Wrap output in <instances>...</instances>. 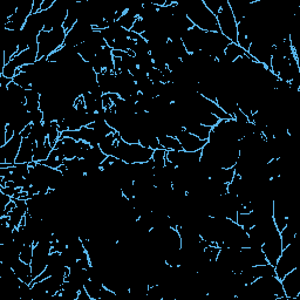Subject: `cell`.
<instances>
[{
    "mask_svg": "<svg viewBox=\"0 0 300 300\" xmlns=\"http://www.w3.org/2000/svg\"><path fill=\"white\" fill-rule=\"evenodd\" d=\"M177 4L184 11L193 26L204 32H220L217 17L207 9L203 0H177Z\"/></svg>",
    "mask_w": 300,
    "mask_h": 300,
    "instance_id": "cell-1",
    "label": "cell"
},
{
    "mask_svg": "<svg viewBox=\"0 0 300 300\" xmlns=\"http://www.w3.org/2000/svg\"><path fill=\"white\" fill-rule=\"evenodd\" d=\"M153 153V149L141 146L140 143H127L119 137L113 156L120 158L128 164H135L146 163L150 161Z\"/></svg>",
    "mask_w": 300,
    "mask_h": 300,
    "instance_id": "cell-2",
    "label": "cell"
},
{
    "mask_svg": "<svg viewBox=\"0 0 300 300\" xmlns=\"http://www.w3.org/2000/svg\"><path fill=\"white\" fill-rule=\"evenodd\" d=\"M66 33L63 27H56L52 31H42L38 37V60L48 58L65 45Z\"/></svg>",
    "mask_w": 300,
    "mask_h": 300,
    "instance_id": "cell-3",
    "label": "cell"
},
{
    "mask_svg": "<svg viewBox=\"0 0 300 300\" xmlns=\"http://www.w3.org/2000/svg\"><path fill=\"white\" fill-rule=\"evenodd\" d=\"M299 243L297 238H295L293 243L284 248L280 257L277 260L276 265H274V271H276V277L278 279L281 280L287 273L299 267Z\"/></svg>",
    "mask_w": 300,
    "mask_h": 300,
    "instance_id": "cell-4",
    "label": "cell"
},
{
    "mask_svg": "<svg viewBox=\"0 0 300 300\" xmlns=\"http://www.w3.org/2000/svg\"><path fill=\"white\" fill-rule=\"evenodd\" d=\"M74 2L70 0H55L54 5L47 11H44L45 28L44 31H52L56 27H62L65 24L68 9Z\"/></svg>",
    "mask_w": 300,
    "mask_h": 300,
    "instance_id": "cell-5",
    "label": "cell"
},
{
    "mask_svg": "<svg viewBox=\"0 0 300 300\" xmlns=\"http://www.w3.org/2000/svg\"><path fill=\"white\" fill-rule=\"evenodd\" d=\"M38 46H34V47H30L26 49V51L18 53L9 63L3 66L2 75L9 77V79H13L21 67L33 65V63L38 61Z\"/></svg>",
    "mask_w": 300,
    "mask_h": 300,
    "instance_id": "cell-6",
    "label": "cell"
},
{
    "mask_svg": "<svg viewBox=\"0 0 300 300\" xmlns=\"http://www.w3.org/2000/svg\"><path fill=\"white\" fill-rule=\"evenodd\" d=\"M217 21L221 33L225 35L231 42L237 41L238 23L235 19L234 13H232L230 6H229L228 0H224L223 2L220 13L217 14Z\"/></svg>",
    "mask_w": 300,
    "mask_h": 300,
    "instance_id": "cell-7",
    "label": "cell"
},
{
    "mask_svg": "<svg viewBox=\"0 0 300 300\" xmlns=\"http://www.w3.org/2000/svg\"><path fill=\"white\" fill-rule=\"evenodd\" d=\"M230 42L231 41L221 32H206L202 51L211 58L217 59L225 52Z\"/></svg>",
    "mask_w": 300,
    "mask_h": 300,
    "instance_id": "cell-8",
    "label": "cell"
},
{
    "mask_svg": "<svg viewBox=\"0 0 300 300\" xmlns=\"http://www.w3.org/2000/svg\"><path fill=\"white\" fill-rule=\"evenodd\" d=\"M106 44L104 37H102L101 31L94 30L88 39L82 44L77 46V54L82 58L83 61L89 62L102 48L106 47Z\"/></svg>",
    "mask_w": 300,
    "mask_h": 300,
    "instance_id": "cell-9",
    "label": "cell"
},
{
    "mask_svg": "<svg viewBox=\"0 0 300 300\" xmlns=\"http://www.w3.org/2000/svg\"><path fill=\"white\" fill-rule=\"evenodd\" d=\"M52 252V242H39L34 244L33 258L31 262L33 278H38L47 267L48 257Z\"/></svg>",
    "mask_w": 300,
    "mask_h": 300,
    "instance_id": "cell-10",
    "label": "cell"
},
{
    "mask_svg": "<svg viewBox=\"0 0 300 300\" xmlns=\"http://www.w3.org/2000/svg\"><path fill=\"white\" fill-rule=\"evenodd\" d=\"M283 244H281L280 232L277 230V228L272 230L267 236L265 242L262 245V251L265 255L267 263L271 265H276L278 258H279L281 252H283Z\"/></svg>",
    "mask_w": 300,
    "mask_h": 300,
    "instance_id": "cell-11",
    "label": "cell"
},
{
    "mask_svg": "<svg viewBox=\"0 0 300 300\" xmlns=\"http://www.w3.org/2000/svg\"><path fill=\"white\" fill-rule=\"evenodd\" d=\"M32 11H33V0H30V2L27 0V2L18 5L16 13H14L11 18H6L5 20L6 30H12V31L23 30V27L25 26V24H26L28 17L32 14Z\"/></svg>",
    "mask_w": 300,
    "mask_h": 300,
    "instance_id": "cell-12",
    "label": "cell"
},
{
    "mask_svg": "<svg viewBox=\"0 0 300 300\" xmlns=\"http://www.w3.org/2000/svg\"><path fill=\"white\" fill-rule=\"evenodd\" d=\"M95 28L90 25L83 24L81 21L77 23L66 33L65 39V46H70V47H77V46L82 44L88 39V37L93 33Z\"/></svg>",
    "mask_w": 300,
    "mask_h": 300,
    "instance_id": "cell-13",
    "label": "cell"
},
{
    "mask_svg": "<svg viewBox=\"0 0 300 300\" xmlns=\"http://www.w3.org/2000/svg\"><path fill=\"white\" fill-rule=\"evenodd\" d=\"M21 143H23V136L20 134H16L12 139L0 147V164H16Z\"/></svg>",
    "mask_w": 300,
    "mask_h": 300,
    "instance_id": "cell-14",
    "label": "cell"
},
{
    "mask_svg": "<svg viewBox=\"0 0 300 300\" xmlns=\"http://www.w3.org/2000/svg\"><path fill=\"white\" fill-rule=\"evenodd\" d=\"M4 41V65L9 63L19 53L20 31L6 30L3 35Z\"/></svg>",
    "mask_w": 300,
    "mask_h": 300,
    "instance_id": "cell-15",
    "label": "cell"
},
{
    "mask_svg": "<svg viewBox=\"0 0 300 300\" xmlns=\"http://www.w3.org/2000/svg\"><path fill=\"white\" fill-rule=\"evenodd\" d=\"M89 65L91 68L94 69V72L98 74L101 73L104 69L114 70V56H113V49L108 46H106L90 60Z\"/></svg>",
    "mask_w": 300,
    "mask_h": 300,
    "instance_id": "cell-16",
    "label": "cell"
},
{
    "mask_svg": "<svg viewBox=\"0 0 300 300\" xmlns=\"http://www.w3.org/2000/svg\"><path fill=\"white\" fill-rule=\"evenodd\" d=\"M281 285L285 297L288 299H298L300 297V269L297 267L290 273H287L283 279H281Z\"/></svg>",
    "mask_w": 300,
    "mask_h": 300,
    "instance_id": "cell-17",
    "label": "cell"
},
{
    "mask_svg": "<svg viewBox=\"0 0 300 300\" xmlns=\"http://www.w3.org/2000/svg\"><path fill=\"white\" fill-rule=\"evenodd\" d=\"M204 37H206V32L204 31L199 30V28L195 26L190 28L184 34V37L182 38V41L183 44H184L186 52H188L189 54H192V53L202 51Z\"/></svg>",
    "mask_w": 300,
    "mask_h": 300,
    "instance_id": "cell-18",
    "label": "cell"
},
{
    "mask_svg": "<svg viewBox=\"0 0 300 300\" xmlns=\"http://www.w3.org/2000/svg\"><path fill=\"white\" fill-rule=\"evenodd\" d=\"M177 140L181 143L182 150L184 151H189V153H193V151H198L202 150V148L206 146L208 141H203L198 139V137L192 135L189 132L183 128L179 134L177 135Z\"/></svg>",
    "mask_w": 300,
    "mask_h": 300,
    "instance_id": "cell-19",
    "label": "cell"
},
{
    "mask_svg": "<svg viewBox=\"0 0 300 300\" xmlns=\"http://www.w3.org/2000/svg\"><path fill=\"white\" fill-rule=\"evenodd\" d=\"M13 199L16 201V207H14L12 211L9 214L7 220H9L10 227L16 229L20 227V224L24 222L25 217L27 216L28 207H27L26 199H20V198H13Z\"/></svg>",
    "mask_w": 300,
    "mask_h": 300,
    "instance_id": "cell-20",
    "label": "cell"
},
{
    "mask_svg": "<svg viewBox=\"0 0 300 300\" xmlns=\"http://www.w3.org/2000/svg\"><path fill=\"white\" fill-rule=\"evenodd\" d=\"M97 84L104 94H116L118 84H116V74L114 70L104 69L96 76Z\"/></svg>",
    "mask_w": 300,
    "mask_h": 300,
    "instance_id": "cell-21",
    "label": "cell"
},
{
    "mask_svg": "<svg viewBox=\"0 0 300 300\" xmlns=\"http://www.w3.org/2000/svg\"><path fill=\"white\" fill-rule=\"evenodd\" d=\"M101 34L102 37H104L107 46L113 44V42L116 40H120V39L129 38V31L125 30L118 21L111 24L107 28H105V30H102Z\"/></svg>",
    "mask_w": 300,
    "mask_h": 300,
    "instance_id": "cell-22",
    "label": "cell"
},
{
    "mask_svg": "<svg viewBox=\"0 0 300 300\" xmlns=\"http://www.w3.org/2000/svg\"><path fill=\"white\" fill-rule=\"evenodd\" d=\"M34 146L35 143L30 139H23L19 154H18L16 163L18 164H31L33 162V154H34Z\"/></svg>",
    "mask_w": 300,
    "mask_h": 300,
    "instance_id": "cell-23",
    "label": "cell"
},
{
    "mask_svg": "<svg viewBox=\"0 0 300 300\" xmlns=\"http://www.w3.org/2000/svg\"><path fill=\"white\" fill-rule=\"evenodd\" d=\"M253 0H228L229 6L234 13V17L237 23L242 21L244 18L248 16L249 7Z\"/></svg>",
    "mask_w": 300,
    "mask_h": 300,
    "instance_id": "cell-24",
    "label": "cell"
},
{
    "mask_svg": "<svg viewBox=\"0 0 300 300\" xmlns=\"http://www.w3.org/2000/svg\"><path fill=\"white\" fill-rule=\"evenodd\" d=\"M54 147H59L61 149L65 160L76 157V147L77 141L70 139V137H60V140L56 142Z\"/></svg>",
    "mask_w": 300,
    "mask_h": 300,
    "instance_id": "cell-25",
    "label": "cell"
},
{
    "mask_svg": "<svg viewBox=\"0 0 300 300\" xmlns=\"http://www.w3.org/2000/svg\"><path fill=\"white\" fill-rule=\"evenodd\" d=\"M12 270L14 271V273L17 274V277L19 278L21 281H24V283H27V284L33 283L34 278H33V274H32L31 264L24 263L23 260L20 259L12 266Z\"/></svg>",
    "mask_w": 300,
    "mask_h": 300,
    "instance_id": "cell-26",
    "label": "cell"
},
{
    "mask_svg": "<svg viewBox=\"0 0 300 300\" xmlns=\"http://www.w3.org/2000/svg\"><path fill=\"white\" fill-rule=\"evenodd\" d=\"M235 168H215L213 172H211L209 178L211 181L218 182V183H225V184H229L232 181L235 176Z\"/></svg>",
    "mask_w": 300,
    "mask_h": 300,
    "instance_id": "cell-27",
    "label": "cell"
},
{
    "mask_svg": "<svg viewBox=\"0 0 300 300\" xmlns=\"http://www.w3.org/2000/svg\"><path fill=\"white\" fill-rule=\"evenodd\" d=\"M53 147L48 142V140L45 143H35L34 146V154H33V162L35 163H44L47 160L49 154L52 153Z\"/></svg>",
    "mask_w": 300,
    "mask_h": 300,
    "instance_id": "cell-28",
    "label": "cell"
},
{
    "mask_svg": "<svg viewBox=\"0 0 300 300\" xmlns=\"http://www.w3.org/2000/svg\"><path fill=\"white\" fill-rule=\"evenodd\" d=\"M119 137H120L119 134L114 132V133L109 134V135H107V136H105L104 139L100 141L98 147L101 148V150L104 151V154L106 155V156H113V155H114L116 142H118Z\"/></svg>",
    "mask_w": 300,
    "mask_h": 300,
    "instance_id": "cell-29",
    "label": "cell"
},
{
    "mask_svg": "<svg viewBox=\"0 0 300 300\" xmlns=\"http://www.w3.org/2000/svg\"><path fill=\"white\" fill-rule=\"evenodd\" d=\"M84 160L89 162L90 164L95 165V167H100L107 156L104 154V151L101 150V148L98 146H90L89 149L87 150L86 155H84Z\"/></svg>",
    "mask_w": 300,
    "mask_h": 300,
    "instance_id": "cell-30",
    "label": "cell"
},
{
    "mask_svg": "<svg viewBox=\"0 0 300 300\" xmlns=\"http://www.w3.org/2000/svg\"><path fill=\"white\" fill-rule=\"evenodd\" d=\"M106 288L107 287H106L104 284L96 283V281H93L90 279L87 281L86 285H84V290L87 291L88 294H89L91 300H101L102 297H104Z\"/></svg>",
    "mask_w": 300,
    "mask_h": 300,
    "instance_id": "cell-31",
    "label": "cell"
},
{
    "mask_svg": "<svg viewBox=\"0 0 300 300\" xmlns=\"http://www.w3.org/2000/svg\"><path fill=\"white\" fill-rule=\"evenodd\" d=\"M134 58H135V61L137 63V68L142 70V72L148 74L150 70L154 69V62L150 52L134 54Z\"/></svg>",
    "mask_w": 300,
    "mask_h": 300,
    "instance_id": "cell-32",
    "label": "cell"
},
{
    "mask_svg": "<svg viewBox=\"0 0 300 300\" xmlns=\"http://www.w3.org/2000/svg\"><path fill=\"white\" fill-rule=\"evenodd\" d=\"M236 222H237L239 227L243 228L246 232H248L252 227H255V225L258 224V217H257L256 213H253V211H251V213L249 214H238L237 221Z\"/></svg>",
    "mask_w": 300,
    "mask_h": 300,
    "instance_id": "cell-33",
    "label": "cell"
},
{
    "mask_svg": "<svg viewBox=\"0 0 300 300\" xmlns=\"http://www.w3.org/2000/svg\"><path fill=\"white\" fill-rule=\"evenodd\" d=\"M63 161H65V156H63L61 149L59 147H53L52 153L49 154L48 158L44 162V164L49 168L59 169L63 164Z\"/></svg>",
    "mask_w": 300,
    "mask_h": 300,
    "instance_id": "cell-34",
    "label": "cell"
},
{
    "mask_svg": "<svg viewBox=\"0 0 300 300\" xmlns=\"http://www.w3.org/2000/svg\"><path fill=\"white\" fill-rule=\"evenodd\" d=\"M40 98L41 94L34 89L26 90V100H25V107L28 112H34L40 109Z\"/></svg>",
    "mask_w": 300,
    "mask_h": 300,
    "instance_id": "cell-35",
    "label": "cell"
},
{
    "mask_svg": "<svg viewBox=\"0 0 300 300\" xmlns=\"http://www.w3.org/2000/svg\"><path fill=\"white\" fill-rule=\"evenodd\" d=\"M224 55L229 59V61L235 62L237 59L248 55V52H245L242 47H239L236 42H230V45H229L227 49H225Z\"/></svg>",
    "mask_w": 300,
    "mask_h": 300,
    "instance_id": "cell-36",
    "label": "cell"
},
{
    "mask_svg": "<svg viewBox=\"0 0 300 300\" xmlns=\"http://www.w3.org/2000/svg\"><path fill=\"white\" fill-rule=\"evenodd\" d=\"M158 142L162 149L164 150H182L181 143L177 140V137H172L169 135H163L158 137Z\"/></svg>",
    "mask_w": 300,
    "mask_h": 300,
    "instance_id": "cell-37",
    "label": "cell"
},
{
    "mask_svg": "<svg viewBox=\"0 0 300 300\" xmlns=\"http://www.w3.org/2000/svg\"><path fill=\"white\" fill-rule=\"evenodd\" d=\"M12 81L16 84H18V86H20L25 90L32 89V84H33V81H32L31 76L28 75L27 73L23 72V70H18L16 76L13 77Z\"/></svg>",
    "mask_w": 300,
    "mask_h": 300,
    "instance_id": "cell-38",
    "label": "cell"
},
{
    "mask_svg": "<svg viewBox=\"0 0 300 300\" xmlns=\"http://www.w3.org/2000/svg\"><path fill=\"white\" fill-rule=\"evenodd\" d=\"M89 127L93 128L101 137H105L115 132L114 129H112L111 127L107 125V122H106L105 120H95L91 125H89Z\"/></svg>",
    "mask_w": 300,
    "mask_h": 300,
    "instance_id": "cell-39",
    "label": "cell"
},
{
    "mask_svg": "<svg viewBox=\"0 0 300 300\" xmlns=\"http://www.w3.org/2000/svg\"><path fill=\"white\" fill-rule=\"evenodd\" d=\"M297 235L298 232L295 231L294 229H292L286 225V227L280 231V238H281L283 248H286V246L290 245L291 243H293L295 241V238H297Z\"/></svg>",
    "mask_w": 300,
    "mask_h": 300,
    "instance_id": "cell-40",
    "label": "cell"
},
{
    "mask_svg": "<svg viewBox=\"0 0 300 300\" xmlns=\"http://www.w3.org/2000/svg\"><path fill=\"white\" fill-rule=\"evenodd\" d=\"M151 162H153L155 169L163 168L165 163H167V150L162 149V148L154 150L153 156H151Z\"/></svg>",
    "mask_w": 300,
    "mask_h": 300,
    "instance_id": "cell-41",
    "label": "cell"
},
{
    "mask_svg": "<svg viewBox=\"0 0 300 300\" xmlns=\"http://www.w3.org/2000/svg\"><path fill=\"white\" fill-rule=\"evenodd\" d=\"M61 257H62V260L63 263H65V265L68 267H72L74 264L77 262V256L75 255V252L73 251V250H70L68 246H67V249L63 250L61 252Z\"/></svg>",
    "mask_w": 300,
    "mask_h": 300,
    "instance_id": "cell-42",
    "label": "cell"
},
{
    "mask_svg": "<svg viewBox=\"0 0 300 300\" xmlns=\"http://www.w3.org/2000/svg\"><path fill=\"white\" fill-rule=\"evenodd\" d=\"M60 137H61V132L59 129L58 122H52L51 128H49L48 132V142L52 144V147H54L56 142L60 140Z\"/></svg>",
    "mask_w": 300,
    "mask_h": 300,
    "instance_id": "cell-43",
    "label": "cell"
},
{
    "mask_svg": "<svg viewBox=\"0 0 300 300\" xmlns=\"http://www.w3.org/2000/svg\"><path fill=\"white\" fill-rule=\"evenodd\" d=\"M18 298L20 300H33V294H32V287L31 284L24 283L21 281L19 291H18Z\"/></svg>",
    "mask_w": 300,
    "mask_h": 300,
    "instance_id": "cell-44",
    "label": "cell"
},
{
    "mask_svg": "<svg viewBox=\"0 0 300 300\" xmlns=\"http://www.w3.org/2000/svg\"><path fill=\"white\" fill-rule=\"evenodd\" d=\"M20 188H18V186L14 184V183L12 181L10 182H6V183H2L0 184V191L5 193V195H9L12 197V198H14L16 197V195L18 192L20 191Z\"/></svg>",
    "mask_w": 300,
    "mask_h": 300,
    "instance_id": "cell-45",
    "label": "cell"
},
{
    "mask_svg": "<svg viewBox=\"0 0 300 300\" xmlns=\"http://www.w3.org/2000/svg\"><path fill=\"white\" fill-rule=\"evenodd\" d=\"M242 188V177L237 174H235L232 181L228 184V192L231 195H238Z\"/></svg>",
    "mask_w": 300,
    "mask_h": 300,
    "instance_id": "cell-46",
    "label": "cell"
},
{
    "mask_svg": "<svg viewBox=\"0 0 300 300\" xmlns=\"http://www.w3.org/2000/svg\"><path fill=\"white\" fill-rule=\"evenodd\" d=\"M224 0H203L204 5L207 6V9L210 11L211 13L215 14L217 17V14L220 13L222 9V5H223Z\"/></svg>",
    "mask_w": 300,
    "mask_h": 300,
    "instance_id": "cell-47",
    "label": "cell"
},
{
    "mask_svg": "<svg viewBox=\"0 0 300 300\" xmlns=\"http://www.w3.org/2000/svg\"><path fill=\"white\" fill-rule=\"evenodd\" d=\"M33 250H34V245H25L24 248L21 249L20 259L23 260L24 263L31 264L32 258H33Z\"/></svg>",
    "mask_w": 300,
    "mask_h": 300,
    "instance_id": "cell-48",
    "label": "cell"
},
{
    "mask_svg": "<svg viewBox=\"0 0 300 300\" xmlns=\"http://www.w3.org/2000/svg\"><path fill=\"white\" fill-rule=\"evenodd\" d=\"M220 251H221V248L217 245H209L208 248H206V250H204V252H206L208 259H209L210 262H216Z\"/></svg>",
    "mask_w": 300,
    "mask_h": 300,
    "instance_id": "cell-49",
    "label": "cell"
},
{
    "mask_svg": "<svg viewBox=\"0 0 300 300\" xmlns=\"http://www.w3.org/2000/svg\"><path fill=\"white\" fill-rule=\"evenodd\" d=\"M90 148L89 143L83 142V141H77V147H76V157L77 158H83L84 155H86L87 150Z\"/></svg>",
    "mask_w": 300,
    "mask_h": 300,
    "instance_id": "cell-50",
    "label": "cell"
},
{
    "mask_svg": "<svg viewBox=\"0 0 300 300\" xmlns=\"http://www.w3.org/2000/svg\"><path fill=\"white\" fill-rule=\"evenodd\" d=\"M148 77L153 83H163V74L158 69H153L148 73Z\"/></svg>",
    "mask_w": 300,
    "mask_h": 300,
    "instance_id": "cell-51",
    "label": "cell"
},
{
    "mask_svg": "<svg viewBox=\"0 0 300 300\" xmlns=\"http://www.w3.org/2000/svg\"><path fill=\"white\" fill-rule=\"evenodd\" d=\"M130 31L134 32V33H136V34L142 35L144 32L147 31V25L142 19H140V18H139V19L135 21V24H134V26Z\"/></svg>",
    "mask_w": 300,
    "mask_h": 300,
    "instance_id": "cell-52",
    "label": "cell"
},
{
    "mask_svg": "<svg viewBox=\"0 0 300 300\" xmlns=\"http://www.w3.org/2000/svg\"><path fill=\"white\" fill-rule=\"evenodd\" d=\"M31 113V119H32V125H35V123H42L44 122V113L41 112V109H37L34 112Z\"/></svg>",
    "mask_w": 300,
    "mask_h": 300,
    "instance_id": "cell-53",
    "label": "cell"
},
{
    "mask_svg": "<svg viewBox=\"0 0 300 300\" xmlns=\"http://www.w3.org/2000/svg\"><path fill=\"white\" fill-rule=\"evenodd\" d=\"M65 249H67V243L66 242L60 241V239H56V241L52 242V251L61 253Z\"/></svg>",
    "mask_w": 300,
    "mask_h": 300,
    "instance_id": "cell-54",
    "label": "cell"
},
{
    "mask_svg": "<svg viewBox=\"0 0 300 300\" xmlns=\"http://www.w3.org/2000/svg\"><path fill=\"white\" fill-rule=\"evenodd\" d=\"M12 199H13L12 197L9 195H5V193L0 191V210H2V213L6 209V207L9 206Z\"/></svg>",
    "mask_w": 300,
    "mask_h": 300,
    "instance_id": "cell-55",
    "label": "cell"
},
{
    "mask_svg": "<svg viewBox=\"0 0 300 300\" xmlns=\"http://www.w3.org/2000/svg\"><path fill=\"white\" fill-rule=\"evenodd\" d=\"M14 135H16V133H14L12 127H11L10 125H6V123H5V141H6V142L12 139Z\"/></svg>",
    "mask_w": 300,
    "mask_h": 300,
    "instance_id": "cell-56",
    "label": "cell"
},
{
    "mask_svg": "<svg viewBox=\"0 0 300 300\" xmlns=\"http://www.w3.org/2000/svg\"><path fill=\"white\" fill-rule=\"evenodd\" d=\"M102 104H104L105 109L113 107V101L111 96H109V94H104V96H102Z\"/></svg>",
    "mask_w": 300,
    "mask_h": 300,
    "instance_id": "cell-57",
    "label": "cell"
},
{
    "mask_svg": "<svg viewBox=\"0 0 300 300\" xmlns=\"http://www.w3.org/2000/svg\"><path fill=\"white\" fill-rule=\"evenodd\" d=\"M41 5L42 0H33V11H32V14L41 12Z\"/></svg>",
    "mask_w": 300,
    "mask_h": 300,
    "instance_id": "cell-58",
    "label": "cell"
},
{
    "mask_svg": "<svg viewBox=\"0 0 300 300\" xmlns=\"http://www.w3.org/2000/svg\"><path fill=\"white\" fill-rule=\"evenodd\" d=\"M31 132H32V125H30V126H27L26 128H25L23 132L20 133V135L23 136V139H27L28 136H30V134H31Z\"/></svg>",
    "mask_w": 300,
    "mask_h": 300,
    "instance_id": "cell-59",
    "label": "cell"
}]
</instances>
